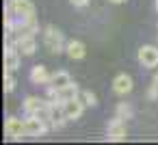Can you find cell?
I'll return each instance as SVG.
<instances>
[{
    "label": "cell",
    "instance_id": "8fae6325",
    "mask_svg": "<svg viewBox=\"0 0 158 145\" xmlns=\"http://www.w3.org/2000/svg\"><path fill=\"white\" fill-rule=\"evenodd\" d=\"M113 91H115L117 95H126V93H130V91H132V78H130L128 74H119V76H115V80H113Z\"/></svg>",
    "mask_w": 158,
    "mask_h": 145
},
{
    "label": "cell",
    "instance_id": "30bf717a",
    "mask_svg": "<svg viewBox=\"0 0 158 145\" xmlns=\"http://www.w3.org/2000/svg\"><path fill=\"white\" fill-rule=\"evenodd\" d=\"M65 52H67V56H69L72 61H80V59H85V54H87V48H85V44H82V41H78V39H72V41H67V46H65Z\"/></svg>",
    "mask_w": 158,
    "mask_h": 145
},
{
    "label": "cell",
    "instance_id": "ac0fdd59",
    "mask_svg": "<svg viewBox=\"0 0 158 145\" xmlns=\"http://www.w3.org/2000/svg\"><path fill=\"white\" fill-rule=\"evenodd\" d=\"M147 97H149V100H156V97H158V89H156V87H149V91H147Z\"/></svg>",
    "mask_w": 158,
    "mask_h": 145
},
{
    "label": "cell",
    "instance_id": "ffe728a7",
    "mask_svg": "<svg viewBox=\"0 0 158 145\" xmlns=\"http://www.w3.org/2000/svg\"><path fill=\"white\" fill-rule=\"evenodd\" d=\"M152 87L158 89V74H154V78H152Z\"/></svg>",
    "mask_w": 158,
    "mask_h": 145
},
{
    "label": "cell",
    "instance_id": "4fadbf2b",
    "mask_svg": "<svg viewBox=\"0 0 158 145\" xmlns=\"http://www.w3.org/2000/svg\"><path fill=\"white\" fill-rule=\"evenodd\" d=\"M46 104H48L46 100H39L37 95H28V97L22 102V108H24L26 115H37V110H41Z\"/></svg>",
    "mask_w": 158,
    "mask_h": 145
},
{
    "label": "cell",
    "instance_id": "5b68a950",
    "mask_svg": "<svg viewBox=\"0 0 158 145\" xmlns=\"http://www.w3.org/2000/svg\"><path fill=\"white\" fill-rule=\"evenodd\" d=\"M106 136H108V141H123V139H126V119H121V117L115 115V117L108 121Z\"/></svg>",
    "mask_w": 158,
    "mask_h": 145
},
{
    "label": "cell",
    "instance_id": "2e32d148",
    "mask_svg": "<svg viewBox=\"0 0 158 145\" xmlns=\"http://www.w3.org/2000/svg\"><path fill=\"white\" fill-rule=\"evenodd\" d=\"M78 100H80L85 106H95V104H98V97H95V93H91V91H80V93H78Z\"/></svg>",
    "mask_w": 158,
    "mask_h": 145
},
{
    "label": "cell",
    "instance_id": "5bb4252c",
    "mask_svg": "<svg viewBox=\"0 0 158 145\" xmlns=\"http://www.w3.org/2000/svg\"><path fill=\"white\" fill-rule=\"evenodd\" d=\"M72 82H74V80H72V76H69L67 72H54L48 87H52L54 91H59V89H63V87H67V85H72Z\"/></svg>",
    "mask_w": 158,
    "mask_h": 145
},
{
    "label": "cell",
    "instance_id": "9c48e42d",
    "mask_svg": "<svg viewBox=\"0 0 158 145\" xmlns=\"http://www.w3.org/2000/svg\"><path fill=\"white\" fill-rule=\"evenodd\" d=\"M20 50L15 48L13 41H7V50H5V69H18L20 67Z\"/></svg>",
    "mask_w": 158,
    "mask_h": 145
},
{
    "label": "cell",
    "instance_id": "d6986e66",
    "mask_svg": "<svg viewBox=\"0 0 158 145\" xmlns=\"http://www.w3.org/2000/svg\"><path fill=\"white\" fill-rule=\"evenodd\" d=\"M69 2L74 7H85V5H89V0H69Z\"/></svg>",
    "mask_w": 158,
    "mask_h": 145
},
{
    "label": "cell",
    "instance_id": "9a60e30c",
    "mask_svg": "<svg viewBox=\"0 0 158 145\" xmlns=\"http://www.w3.org/2000/svg\"><path fill=\"white\" fill-rule=\"evenodd\" d=\"M13 89H15L13 69H5V93H13Z\"/></svg>",
    "mask_w": 158,
    "mask_h": 145
},
{
    "label": "cell",
    "instance_id": "7c38bea8",
    "mask_svg": "<svg viewBox=\"0 0 158 145\" xmlns=\"http://www.w3.org/2000/svg\"><path fill=\"white\" fill-rule=\"evenodd\" d=\"M15 48L22 52V54H26V56H31V54H35V50H37V41H35V35H24V37H20L18 41H15Z\"/></svg>",
    "mask_w": 158,
    "mask_h": 145
},
{
    "label": "cell",
    "instance_id": "3957f363",
    "mask_svg": "<svg viewBox=\"0 0 158 145\" xmlns=\"http://www.w3.org/2000/svg\"><path fill=\"white\" fill-rule=\"evenodd\" d=\"M9 5L13 7L18 22H26L31 18H35V5L31 2V0H11Z\"/></svg>",
    "mask_w": 158,
    "mask_h": 145
},
{
    "label": "cell",
    "instance_id": "277c9868",
    "mask_svg": "<svg viewBox=\"0 0 158 145\" xmlns=\"http://www.w3.org/2000/svg\"><path fill=\"white\" fill-rule=\"evenodd\" d=\"M139 63L147 69L158 67V46H141L139 48Z\"/></svg>",
    "mask_w": 158,
    "mask_h": 145
},
{
    "label": "cell",
    "instance_id": "7402d4cb",
    "mask_svg": "<svg viewBox=\"0 0 158 145\" xmlns=\"http://www.w3.org/2000/svg\"><path fill=\"white\" fill-rule=\"evenodd\" d=\"M156 11H158V0H156Z\"/></svg>",
    "mask_w": 158,
    "mask_h": 145
},
{
    "label": "cell",
    "instance_id": "52a82bcc",
    "mask_svg": "<svg viewBox=\"0 0 158 145\" xmlns=\"http://www.w3.org/2000/svg\"><path fill=\"white\" fill-rule=\"evenodd\" d=\"M24 121H26V134L28 136H41L48 130V123L44 119H39L37 115H26Z\"/></svg>",
    "mask_w": 158,
    "mask_h": 145
},
{
    "label": "cell",
    "instance_id": "6da1fadb",
    "mask_svg": "<svg viewBox=\"0 0 158 145\" xmlns=\"http://www.w3.org/2000/svg\"><path fill=\"white\" fill-rule=\"evenodd\" d=\"M44 46H46V50H48L50 54H61L67 44H65L63 33H61L56 26L48 24V26L44 28Z\"/></svg>",
    "mask_w": 158,
    "mask_h": 145
},
{
    "label": "cell",
    "instance_id": "ba28073f",
    "mask_svg": "<svg viewBox=\"0 0 158 145\" xmlns=\"http://www.w3.org/2000/svg\"><path fill=\"white\" fill-rule=\"evenodd\" d=\"M28 78H31L33 85H50V80H52V72H50L46 65H33Z\"/></svg>",
    "mask_w": 158,
    "mask_h": 145
},
{
    "label": "cell",
    "instance_id": "44dd1931",
    "mask_svg": "<svg viewBox=\"0 0 158 145\" xmlns=\"http://www.w3.org/2000/svg\"><path fill=\"white\" fill-rule=\"evenodd\" d=\"M108 2H113V5H121V2H126V0H108Z\"/></svg>",
    "mask_w": 158,
    "mask_h": 145
},
{
    "label": "cell",
    "instance_id": "7a4b0ae2",
    "mask_svg": "<svg viewBox=\"0 0 158 145\" xmlns=\"http://www.w3.org/2000/svg\"><path fill=\"white\" fill-rule=\"evenodd\" d=\"M5 134L9 139H13V141H20V139L28 136L26 134V121L18 119V117H7V121H5Z\"/></svg>",
    "mask_w": 158,
    "mask_h": 145
},
{
    "label": "cell",
    "instance_id": "e0dca14e",
    "mask_svg": "<svg viewBox=\"0 0 158 145\" xmlns=\"http://www.w3.org/2000/svg\"><path fill=\"white\" fill-rule=\"evenodd\" d=\"M115 115L121 117V119H130V117H132V108H130V104H128V102H119Z\"/></svg>",
    "mask_w": 158,
    "mask_h": 145
},
{
    "label": "cell",
    "instance_id": "8992f818",
    "mask_svg": "<svg viewBox=\"0 0 158 145\" xmlns=\"http://www.w3.org/2000/svg\"><path fill=\"white\" fill-rule=\"evenodd\" d=\"M63 104V115L67 121H74V119H80L82 110H85V104L78 100V97H72V100H65L61 102Z\"/></svg>",
    "mask_w": 158,
    "mask_h": 145
}]
</instances>
